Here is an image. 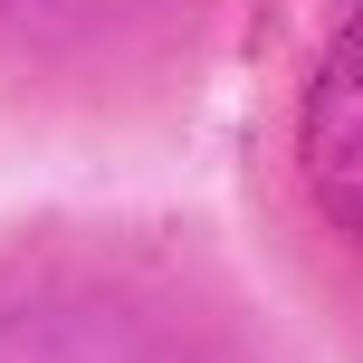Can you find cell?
Masks as SVG:
<instances>
[{
  "label": "cell",
  "mask_w": 363,
  "mask_h": 363,
  "mask_svg": "<svg viewBox=\"0 0 363 363\" xmlns=\"http://www.w3.org/2000/svg\"><path fill=\"white\" fill-rule=\"evenodd\" d=\"M296 163H306L315 211H325L345 239H363V10H354V29L325 48V67H315V86H306Z\"/></svg>",
  "instance_id": "cell-1"
}]
</instances>
